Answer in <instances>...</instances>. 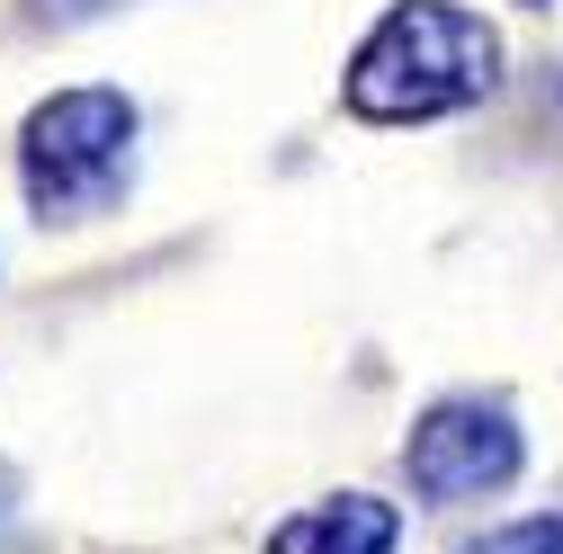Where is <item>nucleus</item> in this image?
Instances as JSON below:
<instances>
[{"mask_svg":"<svg viewBox=\"0 0 563 554\" xmlns=\"http://www.w3.org/2000/svg\"><path fill=\"white\" fill-rule=\"evenodd\" d=\"M492 81H501V36L492 19L456 10V0H394V10L367 27V45L349 54V117L367 125H430L474 108Z\"/></svg>","mask_w":563,"mask_h":554,"instance_id":"obj_1","label":"nucleus"},{"mask_svg":"<svg viewBox=\"0 0 563 554\" xmlns=\"http://www.w3.org/2000/svg\"><path fill=\"white\" fill-rule=\"evenodd\" d=\"M99 10H117V0H27V19H45V27H81Z\"/></svg>","mask_w":563,"mask_h":554,"instance_id":"obj_6","label":"nucleus"},{"mask_svg":"<svg viewBox=\"0 0 563 554\" xmlns=\"http://www.w3.org/2000/svg\"><path fill=\"white\" fill-rule=\"evenodd\" d=\"M519 465H528L519 421H510L501 402H483V394L430 402V411L411 421V439H402V474H411V492H420V501H439V510L510 492Z\"/></svg>","mask_w":563,"mask_h":554,"instance_id":"obj_3","label":"nucleus"},{"mask_svg":"<svg viewBox=\"0 0 563 554\" xmlns=\"http://www.w3.org/2000/svg\"><path fill=\"white\" fill-rule=\"evenodd\" d=\"M394 545H402V510L376 492H331L268 528V554H394Z\"/></svg>","mask_w":563,"mask_h":554,"instance_id":"obj_4","label":"nucleus"},{"mask_svg":"<svg viewBox=\"0 0 563 554\" xmlns=\"http://www.w3.org/2000/svg\"><path fill=\"white\" fill-rule=\"evenodd\" d=\"M19 188L45 224H90L134 188V99L125 90H54L19 125Z\"/></svg>","mask_w":563,"mask_h":554,"instance_id":"obj_2","label":"nucleus"},{"mask_svg":"<svg viewBox=\"0 0 563 554\" xmlns=\"http://www.w3.org/2000/svg\"><path fill=\"white\" fill-rule=\"evenodd\" d=\"M465 554H563V510L519 519V528H492V536H474Z\"/></svg>","mask_w":563,"mask_h":554,"instance_id":"obj_5","label":"nucleus"},{"mask_svg":"<svg viewBox=\"0 0 563 554\" xmlns=\"http://www.w3.org/2000/svg\"><path fill=\"white\" fill-rule=\"evenodd\" d=\"M537 10H545V0H537Z\"/></svg>","mask_w":563,"mask_h":554,"instance_id":"obj_7","label":"nucleus"}]
</instances>
